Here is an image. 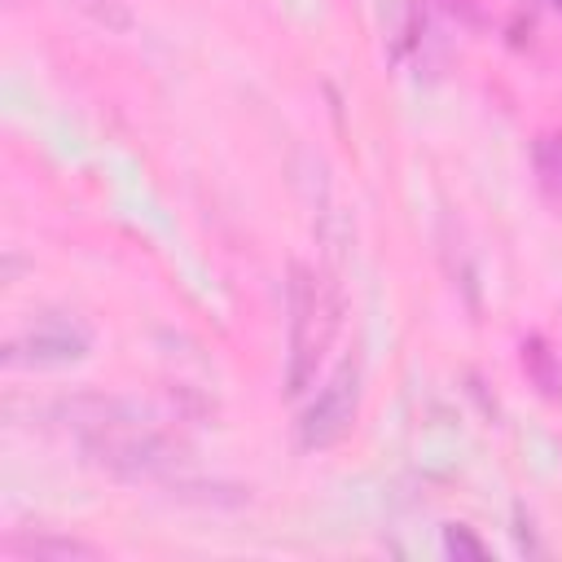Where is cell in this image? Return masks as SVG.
<instances>
[{"instance_id": "1", "label": "cell", "mask_w": 562, "mask_h": 562, "mask_svg": "<svg viewBox=\"0 0 562 562\" xmlns=\"http://www.w3.org/2000/svg\"><path fill=\"white\" fill-rule=\"evenodd\" d=\"M83 452H88L92 465H101L119 479H132V483H140V479H149V483L162 479L167 483L171 474H180V461H184V452L171 439H162L154 430H140V426H119V430L88 435Z\"/></svg>"}, {"instance_id": "2", "label": "cell", "mask_w": 562, "mask_h": 562, "mask_svg": "<svg viewBox=\"0 0 562 562\" xmlns=\"http://www.w3.org/2000/svg\"><path fill=\"white\" fill-rule=\"evenodd\" d=\"M88 347H92L88 325L44 312V316H35V325H26L18 338L4 342V364L9 369H57V364L83 360Z\"/></svg>"}, {"instance_id": "3", "label": "cell", "mask_w": 562, "mask_h": 562, "mask_svg": "<svg viewBox=\"0 0 562 562\" xmlns=\"http://www.w3.org/2000/svg\"><path fill=\"white\" fill-rule=\"evenodd\" d=\"M329 321L334 316H325V299H321L316 281L303 268H294L290 272V373H285L294 395L307 386V378L316 369V356L329 338Z\"/></svg>"}, {"instance_id": "4", "label": "cell", "mask_w": 562, "mask_h": 562, "mask_svg": "<svg viewBox=\"0 0 562 562\" xmlns=\"http://www.w3.org/2000/svg\"><path fill=\"white\" fill-rule=\"evenodd\" d=\"M356 404H360V364H356V360H342V364L334 369V378L321 386V395L303 408V422H299L303 448H325V443H334V439L351 426Z\"/></svg>"}, {"instance_id": "5", "label": "cell", "mask_w": 562, "mask_h": 562, "mask_svg": "<svg viewBox=\"0 0 562 562\" xmlns=\"http://www.w3.org/2000/svg\"><path fill=\"white\" fill-rule=\"evenodd\" d=\"M171 496L193 501V505H215V509H237L250 501V487L241 483H215V479H189V474H171L167 479Z\"/></svg>"}, {"instance_id": "6", "label": "cell", "mask_w": 562, "mask_h": 562, "mask_svg": "<svg viewBox=\"0 0 562 562\" xmlns=\"http://www.w3.org/2000/svg\"><path fill=\"white\" fill-rule=\"evenodd\" d=\"M4 549L18 558H35V562H92L97 558L92 544L70 540V536H13Z\"/></svg>"}, {"instance_id": "7", "label": "cell", "mask_w": 562, "mask_h": 562, "mask_svg": "<svg viewBox=\"0 0 562 562\" xmlns=\"http://www.w3.org/2000/svg\"><path fill=\"white\" fill-rule=\"evenodd\" d=\"M522 369L536 378V386H540L544 395H558L562 373H558V364H553V356H549V347H544L540 338H527V342H522Z\"/></svg>"}, {"instance_id": "8", "label": "cell", "mask_w": 562, "mask_h": 562, "mask_svg": "<svg viewBox=\"0 0 562 562\" xmlns=\"http://www.w3.org/2000/svg\"><path fill=\"white\" fill-rule=\"evenodd\" d=\"M79 13H88L97 26H105V31H132V4L127 0H70Z\"/></svg>"}, {"instance_id": "9", "label": "cell", "mask_w": 562, "mask_h": 562, "mask_svg": "<svg viewBox=\"0 0 562 562\" xmlns=\"http://www.w3.org/2000/svg\"><path fill=\"white\" fill-rule=\"evenodd\" d=\"M443 549H448V553H457V558H487V544H483L470 527H461V522L443 527Z\"/></svg>"}, {"instance_id": "10", "label": "cell", "mask_w": 562, "mask_h": 562, "mask_svg": "<svg viewBox=\"0 0 562 562\" xmlns=\"http://www.w3.org/2000/svg\"><path fill=\"white\" fill-rule=\"evenodd\" d=\"M544 149H549L558 162H549L544 154H536V158H540V176H544V184H558V189H562V140H544Z\"/></svg>"}, {"instance_id": "11", "label": "cell", "mask_w": 562, "mask_h": 562, "mask_svg": "<svg viewBox=\"0 0 562 562\" xmlns=\"http://www.w3.org/2000/svg\"><path fill=\"white\" fill-rule=\"evenodd\" d=\"M553 4H558V9H562V0H553Z\"/></svg>"}]
</instances>
